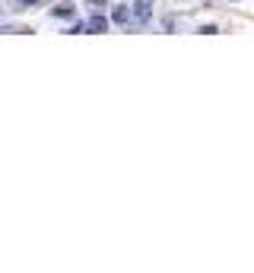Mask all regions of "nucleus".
<instances>
[{"mask_svg":"<svg viewBox=\"0 0 254 273\" xmlns=\"http://www.w3.org/2000/svg\"><path fill=\"white\" fill-rule=\"evenodd\" d=\"M140 22H150L153 19V0H134V10H130Z\"/></svg>","mask_w":254,"mask_h":273,"instance_id":"obj_1","label":"nucleus"},{"mask_svg":"<svg viewBox=\"0 0 254 273\" xmlns=\"http://www.w3.org/2000/svg\"><path fill=\"white\" fill-rule=\"evenodd\" d=\"M51 16H57V19H74V16H77V7L70 4V0H64V4H57V7L51 10Z\"/></svg>","mask_w":254,"mask_h":273,"instance_id":"obj_2","label":"nucleus"},{"mask_svg":"<svg viewBox=\"0 0 254 273\" xmlns=\"http://www.w3.org/2000/svg\"><path fill=\"white\" fill-rule=\"evenodd\" d=\"M108 29V19H102V16H89V22H86V32H105Z\"/></svg>","mask_w":254,"mask_h":273,"instance_id":"obj_3","label":"nucleus"},{"mask_svg":"<svg viewBox=\"0 0 254 273\" xmlns=\"http://www.w3.org/2000/svg\"><path fill=\"white\" fill-rule=\"evenodd\" d=\"M112 19H115V22H127V19H130V10H127L124 4L112 7Z\"/></svg>","mask_w":254,"mask_h":273,"instance_id":"obj_4","label":"nucleus"},{"mask_svg":"<svg viewBox=\"0 0 254 273\" xmlns=\"http://www.w3.org/2000/svg\"><path fill=\"white\" fill-rule=\"evenodd\" d=\"M70 32L80 35V32H86V26H83V22H74V26H70Z\"/></svg>","mask_w":254,"mask_h":273,"instance_id":"obj_5","label":"nucleus"},{"mask_svg":"<svg viewBox=\"0 0 254 273\" xmlns=\"http://www.w3.org/2000/svg\"><path fill=\"white\" fill-rule=\"evenodd\" d=\"M32 4H42V0H16V7H32Z\"/></svg>","mask_w":254,"mask_h":273,"instance_id":"obj_6","label":"nucleus"}]
</instances>
